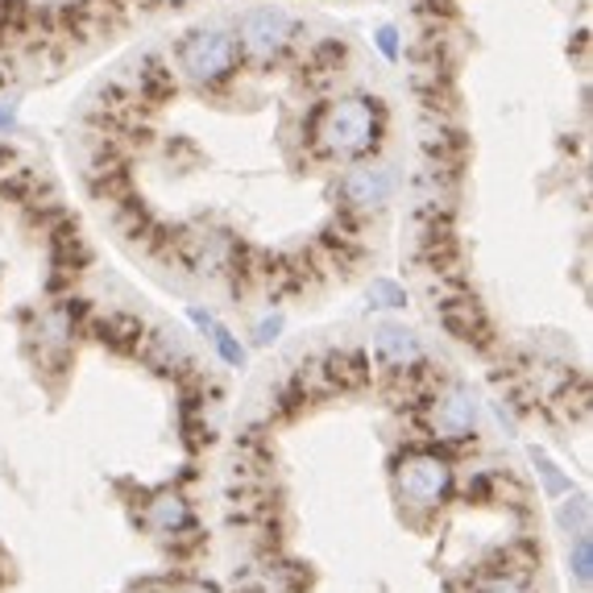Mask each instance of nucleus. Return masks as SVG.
Wrapping results in <instances>:
<instances>
[{"label":"nucleus","mask_w":593,"mask_h":593,"mask_svg":"<svg viewBox=\"0 0 593 593\" xmlns=\"http://www.w3.org/2000/svg\"><path fill=\"white\" fill-rule=\"evenodd\" d=\"M174 593H217L212 585H203V581H188V585H179Z\"/></svg>","instance_id":"obj_8"},{"label":"nucleus","mask_w":593,"mask_h":593,"mask_svg":"<svg viewBox=\"0 0 593 593\" xmlns=\"http://www.w3.org/2000/svg\"><path fill=\"white\" fill-rule=\"evenodd\" d=\"M394 482L411 506H440L453 490V469L436 453H406L394 469Z\"/></svg>","instance_id":"obj_1"},{"label":"nucleus","mask_w":593,"mask_h":593,"mask_svg":"<svg viewBox=\"0 0 593 593\" xmlns=\"http://www.w3.org/2000/svg\"><path fill=\"white\" fill-rule=\"evenodd\" d=\"M482 593H527V590H523V581L506 573V577H490V581H485Z\"/></svg>","instance_id":"obj_7"},{"label":"nucleus","mask_w":593,"mask_h":593,"mask_svg":"<svg viewBox=\"0 0 593 593\" xmlns=\"http://www.w3.org/2000/svg\"><path fill=\"white\" fill-rule=\"evenodd\" d=\"M133 593H174V590H167V585H141V590H133Z\"/></svg>","instance_id":"obj_9"},{"label":"nucleus","mask_w":593,"mask_h":593,"mask_svg":"<svg viewBox=\"0 0 593 593\" xmlns=\"http://www.w3.org/2000/svg\"><path fill=\"white\" fill-rule=\"evenodd\" d=\"M569 573L577 577V585H590V581H593V540H590V531H581V535H577V547H573V556H569Z\"/></svg>","instance_id":"obj_3"},{"label":"nucleus","mask_w":593,"mask_h":593,"mask_svg":"<svg viewBox=\"0 0 593 593\" xmlns=\"http://www.w3.org/2000/svg\"><path fill=\"white\" fill-rule=\"evenodd\" d=\"M191 523V506L179 494H158L150 506H145V527L158 531V535H174Z\"/></svg>","instance_id":"obj_2"},{"label":"nucleus","mask_w":593,"mask_h":593,"mask_svg":"<svg viewBox=\"0 0 593 593\" xmlns=\"http://www.w3.org/2000/svg\"><path fill=\"white\" fill-rule=\"evenodd\" d=\"M374 299H382V308H403L406 303V295L394 287V282H374V291H370Z\"/></svg>","instance_id":"obj_6"},{"label":"nucleus","mask_w":593,"mask_h":593,"mask_svg":"<svg viewBox=\"0 0 593 593\" xmlns=\"http://www.w3.org/2000/svg\"><path fill=\"white\" fill-rule=\"evenodd\" d=\"M531 461H535V469H540L547 494H564V490H569V478H561V473H556V465H552L544 453H531Z\"/></svg>","instance_id":"obj_4"},{"label":"nucleus","mask_w":593,"mask_h":593,"mask_svg":"<svg viewBox=\"0 0 593 593\" xmlns=\"http://www.w3.org/2000/svg\"><path fill=\"white\" fill-rule=\"evenodd\" d=\"M585 523H590V511H585V499H569V502H564L561 527H564V531L577 527V535H581V531H585Z\"/></svg>","instance_id":"obj_5"}]
</instances>
